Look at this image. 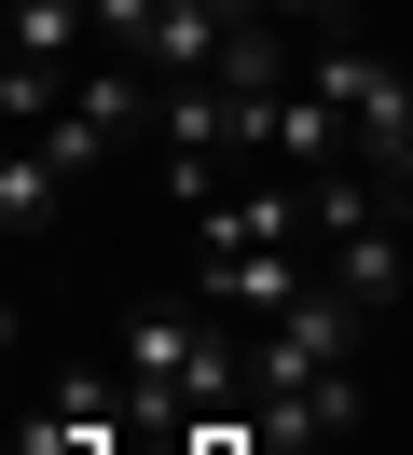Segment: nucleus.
<instances>
[{
    "label": "nucleus",
    "instance_id": "7ed1b4c3",
    "mask_svg": "<svg viewBox=\"0 0 413 455\" xmlns=\"http://www.w3.org/2000/svg\"><path fill=\"white\" fill-rule=\"evenodd\" d=\"M400 56H413V42H400Z\"/></svg>",
    "mask_w": 413,
    "mask_h": 455
},
{
    "label": "nucleus",
    "instance_id": "f03ea898",
    "mask_svg": "<svg viewBox=\"0 0 413 455\" xmlns=\"http://www.w3.org/2000/svg\"><path fill=\"white\" fill-rule=\"evenodd\" d=\"M55 207H69V166H55L42 139H0V235H14V249H42Z\"/></svg>",
    "mask_w": 413,
    "mask_h": 455
},
{
    "label": "nucleus",
    "instance_id": "f257e3e1",
    "mask_svg": "<svg viewBox=\"0 0 413 455\" xmlns=\"http://www.w3.org/2000/svg\"><path fill=\"white\" fill-rule=\"evenodd\" d=\"M303 290H317V249H193V304H220L234 331H275Z\"/></svg>",
    "mask_w": 413,
    "mask_h": 455
}]
</instances>
